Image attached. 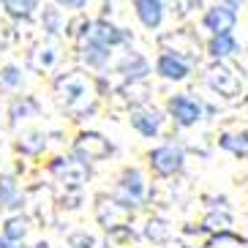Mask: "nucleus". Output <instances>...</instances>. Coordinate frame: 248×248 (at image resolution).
Listing matches in <instances>:
<instances>
[{
    "instance_id": "nucleus-22",
    "label": "nucleus",
    "mask_w": 248,
    "mask_h": 248,
    "mask_svg": "<svg viewBox=\"0 0 248 248\" xmlns=\"http://www.w3.org/2000/svg\"><path fill=\"white\" fill-rule=\"evenodd\" d=\"M44 145H46V137H44V134H28V137H25L16 147H19V153H25V155H36Z\"/></svg>"
},
{
    "instance_id": "nucleus-8",
    "label": "nucleus",
    "mask_w": 248,
    "mask_h": 248,
    "mask_svg": "<svg viewBox=\"0 0 248 248\" xmlns=\"http://www.w3.org/2000/svg\"><path fill=\"white\" fill-rule=\"evenodd\" d=\"M79 58L88 68L101 71V68H107V63L112 60V52H109V46H104L101 41L85 38V41H79Z\"/></svg>"
},
{
    "instance_id": "nucleus-25",
    "label": "nucleus",
    "mask_w": 248,
    "mask_h": 248,
    "mask_svg": "<svg viewBox=\"0 0 248 248\" xmlns=\"http://www.w3.org/2000/svg\"><path fill=\"white\" fill-rule=\"evenodd\" d=\"M167 234H169L167 224H161V221H150L147 224V237L150 240H167Z\"/></svg>"
},
{
    "instance_id": "nucleus-20",
    "label": "nucleus",
    "mask_w": 248,
    "mask_h": 248,
    "mask_svg": "<svg viewBox=\"0 0 248 248\" xmlns=\"http://www.w3.org/2000/svg\"><path fill=\"white\" fill-rule=\"evenodd\" d=\"M237 49H240V44H237V41L232 38V33H229V36H213V38H210V44H207V52H210L216 60L232 58Z\"/></svg>"
},
{
    "instance_id": "nucleus-19",
    "label": "nucleus",
    "mask_w": 248,
    "mask_h": 248,
    "mask_svg": "<svg viewBox=\"0 0 248 248\" xmlns=\"http://www.w3.org/2000/svg\"><path fill=\"white\" fill-rule=\"evenodd\" d=\"M120 74H125L131 82L142 79V77H147L150 74V63H147L142 55H137V52H131L128 58L123 60V66H120Z\"/></svg>"
},
{
    "instance_id": "nucleus-5",
    "label": "nucleus",
    "mask_w": 248,
    "mask_h": 248,
    "mask_svg": "<svg viewBox=\"0 0 248 248\" xmlns=\"http://www.w3.org/2000/svg\"><path fill=\"white\" fill-rule=\"evenodd\" d=\"M234 22H237V14H234L232 8L221 6V3L218 6H210L202 16L204 30H210L213 36H229L234 30Z\"/></svg>"
},
{
    "instance_id": "nucleus-14",
    "label": "nucleus",
    "mask_w": 248,
    "mask_h": 248,
    "mask_svg": "<svg viewBox=\"0 0 248 248\" xmlns=\"http://www.w3.org/2000/svg\"><path fill=\"white\" fill-rule=\"evenodd\" d=\"M22 204H25V197L19 186H16V180L11 175H3L0 177V207L11 213H22Z\"/></svg>"
},
{
    "instance_id": "nucleus-3",
    "label": "nucleus",
    "mask_w": 248,
    "mask_h": 248,
    "mask_svg": "<svg viewBox=\"0 0 248 248\" xmlns=\"http://www.w3.org/2000/svg\"><path fill=\"white\" fill-rule=\"evenodd\" d=\"M204 79H207V85H210L218 95H224V98H237V95H243L240 77L234 71H229L226 66H218V63L210 66L207 74H204Z\"/></svg>"
},
{
    "instance_id": "nucleus-10",
    "label": "nucleus",
    "mask_w": 248,
    "mask_h": 248,
    "mask_svg": "<svg viewBox=\"0 0 248 248\" xmlns=\"http://www.w3.org/2000/svg\"><path fill=\"white\" fill-rule=\"evenodd\" d=\"M164 3L161 0H134V14L147 30H158L164 22Z\"/></svg>"
},
{
    "instance_id": "nucleus-16",
    "label": "nucleus",
    "mask_w": 248,
    "mask_h": 248,
    "mask_svg": "<svg viewBox=\"0 0 248 248\" xmlns=\"http://www.w3.org/2000/svg\"><path fill=\"white\" fill-rule=\"evenodd\" d=\"M38 101L36 98H30V95H16L11 107H8V117H11V123H19V120H28V117H36L38 115Z\"/></svg>"
},
{
    "instance_id": "nucleus-21",
    "label": "nucleus",
    "mask_w": 248,
    "mask_h": 248,
    "mask_svg": "<svg viewBox=\"0 0 248 248\" xmlns=\"http://www.w3.org/2000/svg\"><path fill=\"white\" fill-rule=\"evenodd\" d=\"M41 25L49 36H58L60 30H66V16H63V8L58 6H46L44 14H41Z\"/></svg>"
},
{
    "instance_id": "nucleus-6",
    "label": "nucleus",
    "mask_w": 248,
    "mask_h": 248,
    "mask_svg": "<svg viewBox=\"0 0 248 248\" xmlns=\"http://www.w3.org/2000/svg\"><path fill=\"white\" fill-rule=\"evenodd\" d=\"M172 44V49H167L169 55H177V58H194L199 52V38L191 33V30H175V33H169V36L161 38V46H169Z\"/></svg>"
},
{
    "instance_id": "nucleus-2",
    "label": "nucleus",
    "mask_w": 248,
    "mask_h": 248,
    "mask_svg": "<svg viewBox=\"0 0 248 248\" xmlns=\"http://www.w3.org/2000/svg\"><path fill=\"white\" fill-rule=\"evenodd\" d=\"M147 161H150V169H153L158 177H172L183 169L186 155H183V150L177 145H169L167 142V145L153 147V150L147 153Z\"/></svg>"
},
{
    "instance_id": "nucleus-4",
    "label": "nucleus",
    "mask_w": 248,
    "mask_h": 248,
    "mask_svg": "<svg viewBox=\"0 0 248 248\" xmlns=\"http://www.w3.org/2000/svg\"><path fill=\"white\" fill-rule=\"evenodd\" d=\"M169 115H172V120H175L177 125H183V128H188V125H197L199 120H202V104L194 101L191 95L180 93V95H172L167 104Z\"/></svg>"
},
{
    "instance_id": "nucleus-15",
    "label": "nucleus",
    "mask_w": 248,
    "mask_h": 248,
    "mask_svg": "<svg viewBox=\"0 0 248 248\" xmlns=\"http://www.w3.org/2000/svg\"><path fill=\"white\" fill-rule=\"evenodd\" d=\"M0 6L11 19L22 22V19H33V14L38 11L41 0H0Z\"/></svg>"
},
{
    "instance_id": "nucleus-27",
    "label": "nucleus",
    "mask_w": 248,
    "mask_h": 248,
    "mask_svg": "<svg viewBox=\"0 0 248 248\" xmlns=\"http://www.w3.org/2000/svg\"><path fill=\"white\" fill-rule=\"evenodd\" d=\"M0 248H16V243H8L6 237H0Z\"/></svg>"
},
{
    "instance_id": "nucleus-7",
    "label": "nucleus",
    "mask_w": 248,
    "mask_h": 248,
    "mask_svg": "<svg viewBox=\"0 0 248 248\" xmlns=\"http://www.w3.org/2000/svg\"><path fill=\"white\" fill-rule=\"evenodd\" d=\"M191 66L188 60L177 58V55H169V52H161L158 60H155V74L161 79H169V82H183L188 77Z\"/></svg>"
},
{
    "instance_id": "nucleus-24",
    "label": "nucleus",
    "mask_w": 248,
    "mask_h": 248,
    "mask_svg": "<svg viewBox=\"0 0 248 248\" xmlns=\"http://www.w3.org/2000/svg\"><path fill=\"white\" fill-rule=\"evenodd\" d=\"M229 224H232V218H229V216H216V213H213V216H207V218H204V229H207V232H210V229L224 232Z\"/></svg>"
},
{
    "instance_id": "nucleus-26",
    "label": "nucleus",
    "mask_w": 248,
    "mask_h": 248,
    "mask_svg": "<svg viewBox=\"0 0 248 248\" xmlns=\"http://www.w3.org/2000/svg\"><path fill=\"white\" fill-rule=\"evenodd\" d=\"M55 6L63 8V11H82L88 6V0H55Z\"/></svg>"
},
{
    "instance_id": "nucleus-11",
    "label": "nucleus",
    "mask_w": 248,
    "mask_h": 248,
    "mask_svg": "<svg viewBox=\"0 0 248 248\" xmlns=\"http://www.w3.org/2000/svg\"><path fill=\"white\" fill-rule=\"evenodd\" d=\"M30 234V218L22 216V213H11L3 218V229H0V237H6L8 243H16L22 246Z\"/></svg>"
},
{
    "instance_id": "nucleus-12",
    "label": "nucleus",
    "mask_w": 248,
    "mask_h": 248,
    "mask_svg": "<svg viewBox=\"0 0 248 248\" xmlns=\"http://www.w3.org/2000/svg\"><path fill=\"white\" fill-rule=\"evenodd\" d=\"M145 177H142V172H139L137 167H128L123 169V175H120V194H123V199H128V202H139V199L145 197Z\"/></svg>"
},
{
    "instance_id": "nucleus-18",
    "label": "nucleus",
    "mask_w": 248,
    "mask_h": 248,
    "mask_svg": "<svg viewBox=\"0 0 248 248\" xmlns=\"http://www.w3.org/2000/svg\"><path fill=\"white\" fill-rule=\"evenodd\" d=\"M25 85V71L16 63H6V66L0 68V90H6V93H14Z\"/></svg>"
},
{
    "instance_id": "nucleus-17",
    "label": "nucleus",
    "mask_w": 248,
    "mask_h": 248,
    "mask_svg": "<svg viewBox=\"0 0 248 248\" xmlns=\"http://www.w3.org/2000/svg\"><path fill=\"white\" fill-rule=\"evenodd\" d=\"M218 145L224 150H229L232 155L248 161V131H240V134H221L218 137Z\"/></svg>"
},
{
    "instance_id": "nucleus-1",
    "label": "nucleus",
    "mask_w": 248,
    "mask_h": 248,
    "mask_svg": "<svg viewBox=\"0 0 248 248\" xmlns=\"http://www.w3.org/2000/svg\"><path fill=\"white\" fill-rule=\"evenodd\" d=\"M112 150H115L112 142L98 131H82L74 139V153H77V158H79L82 164H93V161L109 158Z\"/></svg>"
},
{
    "instance_id": "nucleus-9",
    "label": "nucleus",
    "mask_w": 248,
    "mask_h": 248,
    "mask_svg": "<svg viewBox=\"0 0 248 248\" xmlns=\"http://www.w3.org/2000/svg\"><path fill=\"white\" fill-rule=\"evenodd\" d=\"M131 128L137 134H142L145 139H153L161 134V123H164V117H161V112L155 109H134L131 112Z\"/></svg>"
},
{
    "instance_id": "nucleus-23",
    "label": "nucleus",
    "mask_w": 248,
    "mask_h": 248,
    "mask_svg": "<svg viewBox=\"0 0 248 248\" xmlns=\"http://www.w3.org/2000/svg\"><path fill=\"white\" fill-rule=\"evenodd\" d=\"M68 248H95V237L88 232H74L68 237Z\"/></svg>"
},
{
    "instance_id": "nucleus-13",
    "label": "nucleus",
    "mask_w": 248,
    "mask_h": 248,
    "mask_svg": "<svg viewBox=\"0 0 248 248\" xmlns=\"http://www.w3.org/2000/svg\"><path fill=\"white\" fill-rule=\"evenodd\" d=\"M90 38H95V41H101L104 46H120L128 41V33H125L123 28H117V25L107 22V19H95L93 22V33H90Z\"/></svg>"
}]
</instances>
